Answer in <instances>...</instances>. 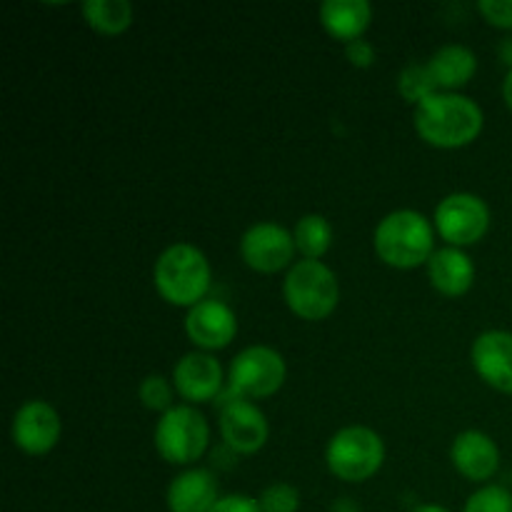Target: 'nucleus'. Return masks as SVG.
<instances>
[{"label":"nucleus","mask_w":512,"mask_h":512,"mask_svg":"<svg viewBox=\"0 0 512 512\" xmlns=\"http://www.w3.org/2000/svg\"><path fill=\"white\" fill-rule=\"evenodd\" d=\"M325 460L335 478L345 483H365L383 468L385 445L375 430L353 425V428L338 430L330 438Z\"/></svg>","instance_id":"39448f33"},{"label":"nucleus","mask_w":512,"mask_h":512,"mask_svg":"<svg viewBox=\"0 0 512 512\" xmlns=\"http://www.w3.org/2000/svg\"><path fill=\"white\" fill-rule=\"evenodd\" d=\"M428 278L440 295L460 298L473 288L475 265L460 248H440L428 260Z\"/></svg>","instance_id":"dca6fc26"},{"label":"nucleus","mask_w":512,"mask_h":512,"mask_svg":"<svg viewBox=\"0 0 512 512\" xmlns=\"http://www.w3.org/2000/svg\"><path fill=\"white\" fill-rule=\"evenodd\" d=\"M490 210L483 198L473 193H453L435 208V230L450 248L473 245L488 233Z\"/></svg>","instance_id":"6e6552de"},{"label":"nucleus","mask_w":512,"mask_h":512,"mask_svg":"<svg viewBox=\"0 0 512 512\" xmlns=\"http://www.w3.org/2000/svg\"><path fill=\"white\" fill-rule=\"evenodd\" d=\"M415 130L433 148H463L483 130V110L468 95L435 93L415 105Z\"/></svg>","instance_id":"f257e3e1"},{"label":"nucleus","mask_w":512,"mask_h":512,"mask_svg":"<svg viewBox=\"0 0 512 512\" xmlns=\"http://www.w3.org/2000/svg\"><path fill=\"white\" fill-rule=\"evenodd\" d=\"M428 70L438 90H458L470 83L478 70V58L465 45H443L428 60Z\"/></svg>","instance_id":"6ab92c4d"},{"label":"nucleus","mask_w":512,"mask_h":512,"mask_svg":"<svg viewBox=\"0 0 512 512\" xmlns=\"http://www.w3.org/2000/svg\"><path fill=\"white\" fill-rule=\"evenodd\" d=\"M398 90L405 100H410V103H415V105L423 103V100L430 98V95L440 93L438 85H435V80H433V75H430L428 63L408 65V68L400 73Z\"/></svg>","instance_id":"4be33fe9"},{"label":"nucleus","mask_w":512,"mask_h":512,"mask_svg":"<svg viewBox=\"0 0 512 512\" xmlns=\"http://www.w3.org/2000/svg\"><path fill=\"white\" fill-rule=\"evenodd\" d=\"M463 512H512V493L500 485H485L470 495Z\"/></svg>","instance_id":"5701e85b"},{"label":"nucleus","mask_w":512,"mask_h":512,"mask_svg":"<svg viewBox=\"0 0 512 512\" xmlns=\"http://www.w3.org/2000/svg\"><path fill=\"white\" fill-rule=\"evenodd\" d=\"M138 395L140 403L150 410H163V413H168L173 408V388H170V383L163 375H148L140 383Z\"/></svg>","instance_id":"393cba45"},{"label":"nucleus","mask_w":512,"mask_h":512,"mask_svg":"<svg viewBox=\"0 0 512 512\" xmlns=\"http://www.w3.org/2000/svg\"><path fill=\"white\" fill-rule=\"evenodd\" d=\"M345 55H348V60L355 65V68H370L375 60V48L368 43V40L358 38L353 40V43L345 45Z\"/></svg>","instance_id":"cd10ccee"},{"label":"nucleus","mask_w":512,"mask_h":512,"mask_svg":"<svg viewBox=\"0 0 512 512\" xmlns=\"http://www.w3.org/2000/svg\"><path fill=\"white\" fill-rule=\"evenodd\" d=\"M218 500V480L203 468L185 470L168 488L170 512H210Z\"/></svg>","instance_id":"f3484780"},{"label":"nucleus","mask_w":512,"mask_h":512,"mask_svg":"<svg viewBox=\"0 0 512 512\" xmlns=\"http://www.w3.org/2000/svg\"><path fill=\"white\" fill-rule=\"evenodd\" d=\"M455 470L473 483H485L493 478L500 468V450L490 435L480 430H465L455 438L450 450Z\"/></svg>","instance_id":"2eb2a0df"},{"label":"nucleus","mask_w":512,"mask_h":512,"mask_svg":"<svg viewBox=\"0 0 512 512\" xmlns=\"http://www.w3.org/2000/svg\"><path fill=\"white\" fill-rule=\"evenodd\" d=\"M80 10L90 28L100 35H118L133 23V5L128 0H88Z\"/></svg>","instance_id":"aec40b11"},{"label":"nucleus","mask_w":512,"mask_h":512,"mask_svg":"<svg viewBox=\"0 0 512 512\" xmlns=\"http://www.w3.org/2000/svg\"><path fill=\"white\" fill-rule=\"evenodd\" d=\"M498 55H500V60H503L505 65H510V70H512V35H510V38H505L503 43H500Z\"/></svg>","instance_id":"c85d7f7f"},{"label":"nucleus","mask_w":512,"mask_h":512,"mask_svg":"<svg viewBox=\"0 0 512 512\" xmlns=\"http://www.w3.org/2000/svg\"><path fill=\"white\" fill-rule=\"evenodd\" d=\"M285 383V360L278 350L253 345L238 353L230 363V390L233 398H270Z\"/></svg>","instance_id":"0eeeda50"},{"label":"nucleus","mask_w":512,"mask_h":512,"mask_svg":"<svg viewBox=\"0 0 512 512\" xmlns=\"http://www.w3.org/2000/svg\"><path fill=\"white\" fill-rule=\"evenodd\" d=\"M503 98L505 103H508V108L512 110V70L508 75H505V83H503Z\"/></svg>","instance_id":"c756f323"},{"label":"nucleus","mask_w":512,"mask_h":512,"mask_svg":"<svg viewBox=\"0 0 512 512\" xmlns=\"http://www.w3.org/2000/svg\"><path fill=\"white\" fill-rule=\"evenodd\" d=\"M60 415L45 400H28L13 418V443L28 455H45L60 440Z\"/></svg>","instance_id":"9d476101"},{"label":"nucleus","mask_w":512,"mask_h":512,"mask_svg":"<svg viewBox=\"0 0 512 512\" xmlns=\"http://www.w3.org/2000/svg\"><path fill=\"white\" fill-rule=\"evenodd\" d=\"M435 233L430 220L415 210H395L385 215L373 235L378 258L398 270L418 268L433 258Z\"/></svg>","instance_id":"f03ea898"},{"label":"nucleus","mask_w":512,"mask_h":512,"mask_svg":"<svg viewBox=\"0 0 512 512\" xmlns=\"http://www.w3.org/2000/svg\"><path fill=\"white\" fill-rule=\"evenodd\" d=\"M210 512H263L260 503L250 495H225L213 505Z\"/></svg>","instance_id":"bb28decb"},{"label":"nucleus","mask_w":512,"mask_h":512,"mask_svg":"<svg viewBox=\"0 0 512 512\" xmlns=\"http://www.w3.org/2000/svg\"><path fill=\"white\" fill-rule=\"evenodd\" d=\"M263 512H298L300 493L290 483H273L258 498Z\"/></svg>","instance_id":"b1692460"},{"label":"nucleus","mask_w":512,"mask_h":512,"mask_svg":"<svg viewBox=\"0 0 512 512\" xmlns=\"http://www.w3.org/2000/svg\"><path fill=\"white\" fill-rule=\"evenodd\" d=\"M153 280L160 298L168 300L170 305L195 308L203 303L210 290L208 258L190 243L170 245L155 260Z\"/></svg>","instance_id":"7ed1b4c3"},{"label":"nucleus","mask_w":512,"mask_h":512,"mask_svg":"<svg viewBox=\"0 0 512 512\" xmlns=\"http://www.w3.org/2000/svg\"><path fill=\"white\" fill-rule=\"evenodd\" d=\"M245 265L258 273H278L295 255V238L278 223H258L240 240Z\"/></svg>","instance_id":"1a4fd4ad"},{"label":"nucleus","mask_w":512,"mask_h":512,"mask_svg":"<svg viewBox=\"0 0 512 512\" xmlns=\"http://www.w3.org/2000/svg\"><path fill=\"white\" fill-rule=\"evenodd\" d=\"M208 420L193 405H175L155 425V450L173 465H190L208 450Z\"/></svg>","instance_id":"423d86ee"},{"label":"nucleus","mask_w":512,"mask_h":512,"mask_svg":"<svg viewBox=\"0 0 512 512\" xmlns=\"http://www.w3.org/2000/svg\"><path fill=\"white\" fill-rule=\"evenodd\" d=\"M173 383L188 403H208L223 390V368L208 353H188L173 370Z\"/></svg>","instance_id":"4468645a"},{"label":"nucleus","mask_w":512,"mask_h":512,"mask_svg":"<svg viewBox=\"0 0 512 512\" xmlns=\"http://www.w3.org/2000/svg\"><path fill=\"white\" fill-rule=\"evenodd\" d=\"M295 248L305 255V260H320L333 243V228L323 215H303L293 230Z\"/></svg>","instance_id":"412c9836"},{"label":"nucleus","mask_w":512,"mask_h":512,"mask_svg":"<svg viewBox=\"0 0 512 512\" xmlns=\"http://www.w3.org/2000/svg\"><path fill=\"white\" fill-rule=\"evenodd\" d=\"M373 8L368 0H325L320 5V23L333 38L353 43L368 30Z\"/></svg>","instance_id":"a211bd4d"},{"label":"nucleus","mask_w":512,"mask_h":512,"mask_svg":"<svg viewBox=\"0 0 512 512\" xmlns=\"http://www.w3.org/2000/svg\"><path fill=\"white\" fill-rule=\"evenodd\" d=\"M283 295L298 318L325 320L338 308L340 285L328 265L320 260H300L285 275Z\"/></svg>","instance_id":"20e7f679"},{"label":"nucleus","mask_w":512,"mask_h":512,"mask_svg":"<svg viewBox=\"0 0 512 512\" xmlns=\"http://www.w3.org/2000/svg\"><path fill=\"white\" fill-rule=\"evenodd\" d=\"M478 10L495 28L512 30V0H480Z\"/></svg>","instance_id":"a878e982"},{"label":"nucleus","mask_w":512,"mask_h":512,"mask_svg":"<svg viewBox=\"0 0 512 512\" xmlns=\"http://www.w3.org/2000/svg\"><path fill=\"white\" fill-rule=\"evenodd\" d=\"M345 512H350V510H345Z\"/></svg>","instance_id":"2f4dec72"},{"label":"nucleus","mask_w":512,"mask_h":512,"mask_svg":"<svg viewBox=\"0 0 512 512\" xmlns=\"http://www.w3.org/2000/svg\"><path fill=\"white\" fill-rule=\"evenodd\" d=\"M413 512H450V510L440 508V505H418Z\"/></svg>","instance_id":"7c9ffc66"},{"label":"nucleus","mask_w":512,"mask_h":512,"mask_svg":"<svg viewBox=\"0 0 512 512\" xmlns=\"http://www.w3.org/2000/svg\"><path fill=\"white\" fill-rule=\"evenodd\" d=\"M475 373L490 388L512 395V333L505 330H488L478 335L470 350Z\"/></svg>","instance_id":"ddd939ff"},{"label":"nucleus","mask_w":512,"mask_h":512,"mask_svg":"<svg viewBox=\"0 0 512 512\" xmlns=\"http://www.w3.org/2000/svg\"><path fill=\"white\" fill-rule=\"evenodd\" d=\"M185 333L200 350H220L233 343L238 333V320L223 300L205 298L203 303L188 310Z\"/></svg>","instance_id":"f8f14e48"},{"label":"nucleus","mask_w":512,"mask_h":512,"mask_svg":"<svg viewBox=\"0 0 512 512\" xmlns=\"http://www.w3.org/2000/svg\"><path fill=\"white\" fill-rule=\"evenodd\" d=\"M220 433L225 445L240 455H253L268 443V420L263 410L243 398H230L220 413Z\"/></svg>","instance_id":"9b49d317"}]
</instances>
